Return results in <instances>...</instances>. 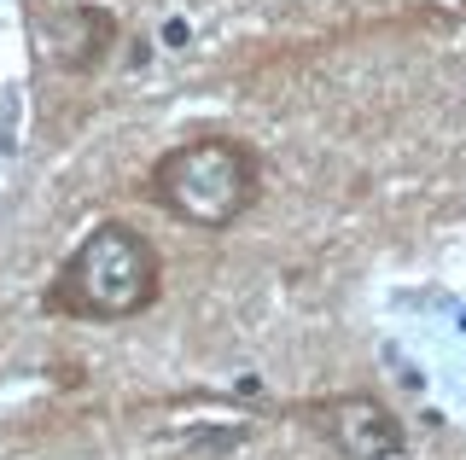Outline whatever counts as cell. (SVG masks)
Segmentation results:
<instances>
[{
    "mask_svg": "<svg viewBox=\"0 0 466 460\" xmlns=\"http://www.w3.org/2000/svg\"><path fill=\"white\" fill-rule=\"evenodd\" d=\"M140 198L198 234H228L262 198V152L239 135H187L152 157Z\"/></svg>",
    "mask_w": 466,
    "mask_h": 460,
    "instance_id": "7a4b0ae2",
    "label": "cell"
},
{
    "mask_svg": "<svg viewBox=\"0 0 466 460\" xmlns=\"http://www.w3.org/2000/svg\"><path fill=\"white\" fill-rule=\"evenodd\" d=\"M291 420L309 425L339 460H402L408 455V425L379 391H332L291 402Z\"/></svg>",
    "mask_w": 466,
    "mask_h": 460,
    "instance_id": "3957f363",
    "label": "cell"
},
{
    "mask_svg": "<svg viewBox=\"0 0 466 460\" xmlns=\"http://www.w3.org/2000/svg\"><path fill=\"white\" fill-rule=\"evenodd\" d=\"M164 297V256L157 245L123 215H106L70 245V256L53 268L41 315L82 326H123L140 321Z\"/></svg>",
    "mask_w": 466,
    "mask_h": 460,
    "instance_id": "6da1fadb",
    "label": "cell"
},
{
    "mask_svg": "<svg viewBox=\"0 0 466 460\" xmlns=\"http://www.w3.org/2000/svg\"><path fill=\"white\" fill-rule=\"evenodd\" d=\"M65 24H70V35L58 41V53H53V65L58 70H70V76H87V70H99L111 59V47H116V18L106 6H94V0H76V6L65 12Z\"/></svg>",
    "mask_w": 466,
    "mask_h": 460,
    "instance_id": "277c9868",
    "label": "cell"
}]
</instances>
